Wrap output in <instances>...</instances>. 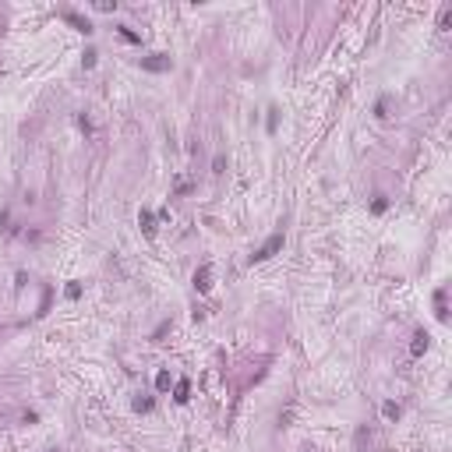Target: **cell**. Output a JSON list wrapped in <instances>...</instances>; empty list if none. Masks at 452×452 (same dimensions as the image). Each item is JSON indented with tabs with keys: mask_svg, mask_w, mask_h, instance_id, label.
I'll use <instances>...</instances> for the list:
<instances>
[{
	"mask_svg": "<svg viewBox=\"0 0 452 452\" xmlns=\"http://www.w3.org/2000/svg\"><path fill=\"white\" fill-rule=\"evenodd\" d=\"M385 205H389V202H385V198H375V205H371V212H375V216H382V212H385Z\"/></svg>",
	"mask_w": 452,
	"mask_h": 452,
	"instance_id": "2e32d148",
	"label": "cell"
},
{
	"mask_svg": "<svg viewBox=\"0 0 452 452\" xmlns=\"http://www.w3.org/2000/svg\"><path fill=\"white\" fill-rule=\"evenodd\" d=\"M64 21H71V25L78 29V32H85V35H92L96 29H92V21L89 18H81V14H74V11H64Z\"/></svg>",
	"mask_w": 452,
	"mask_h": 452,
	"instance_id": "277c9868",
	"label": "cell"
},
{
	"mask_svg": "<svg viewBox=\"0 0 452 452\" xmlns=\"http://www.w3.org/2000/svg\"><path fill=\"white\" fill-rule=\"evenodd\" d=\"M279 251H283V233H272L269 241H265L262 247H258V251L251 254V262H269V258H272V254H279Z\"/></svg>",
	"mask_w": 452,
	"mask_h": 452,
	"instance_id": "6da1fadb",
	"label": "cell"
},
{
	"mask_svg": "<svg viewBox=\"0 0 452 452\" xmlns=\"http://www.w3.org/2000/svg\"><path fill=\"white\" fill-rule=\"evenodd\" d=\"M117 32H120V39H127V42H135V46H138V42H141V35H138L135 29H127V25H117Z\"/></svg>",
	"mask_w": 452,
	"mask_h": 452,
	"instance_id": "ba28073f",
	"label": "cell"
},
{
	"mask_svg": "<svg viewBox=\"0 0 452 452\" xmlns=\"http://www.w3.org/2000/svg\"><path fill=\"white\" fill-rule=\"evenodd\" d=\"M166 332H170V321H163V325H159V329H156V332H152V339H163V336H166Z\"/></svg>",
	"mask_w": 452,
	"mask_h": 452,
	"instance_id": "ac0fdd59",
	"label": "cell"
},
{
	"mask_svg": "<svg viewBox=\"0 0 452 452\" xmlns=\"http://www.w3.org/2000/svg\"><path fill=\"white\" fill-rule=\"evenodd\" d=\"M96 57H99L96 50H85V57H81V64H85V68H96Z\"/></svg>",
	"mask_w": 452,
	"mask_h": 452,
	"instance_id": "4fadbf2b",
	"label": "cell"
},
{
	"mask_svg": "<svg viewBox=\"0 0 452 452\" xmlns=\"http://www.w3.org/2000/svg\"><path fill=\"white\" fill-rule=\"evenodd\" d=\"M152 406H156L152 399H135V410H141V414H148V410H152Z\"/></svg>",
	"mask_w": 452,
	"mask_h": 452,
	"instance_id": "5bb4252c",
	"label": "cell"
},
{
	"mask_svg": "<svg viewBox=\"0 0 452 452\" xmlns=\"http://www.w3.org/2000/svg\"><path fill=\"white\" fill-rule=\"evenodd\" d=\"M276 124H279V117H276V110H269V124H265V127H269V131H276Z\"/></svg>",
	"mask_w": 452,
	"mask_h": 452,
	"instance_id": "d6986e66",
	"label": "cell"
},
{
	"mask_svg": "<svg viewBox=\"0 0 452 452\" xmlns=\"http://www.w3.org/2000/svg\"><path fill=\"white\" fill-rule=\"evenodd\" d=\"M170 53H148V57H141V71H152V74H163V71H170Z\"/></svg>",
	"mask_w": 452,
	"mask_h": 452,
	"instance_id": "7a4b0ae2",
	"label": "cell"
},
{
	"mask_svg": "<svg viewBox=\"0 0 452 452\" xmlns=\"http://www.w3.org/2000/svg\"><path fill=\"white\" fill-rule=\"evenodd\" d=\"M68 297L78 300V297H81V286H78V283H68Z\"/></svg>",
	"mask_w": 452,
	"mask_h": 452,
	"instance_id": "e0dca14e",
	"label": "cell"
},
{
	"mask_svg": "<svg viewBox=\"0 0 452 452\" xmlns=\"http://www.w3.org/2000/svg\"><path fill=\"white\" fill-rule=\"evenodd\" d=\"M195 290H198V293H209V290H212V265H202V269L195 272Z\"/></svg>",
	"mask_w": 452,
	"mask_h": 452,
	"instance_id": "3957f363",
	"label": "cell"
},
{
	"mask_svg": "<svg viewBox=\"0 0 452 452\" xmlns=\"http://www.w3.org/2000/svg\"><path fill=\"white\" fill-rule=\"evenodd\" d=\"M223 170H226V159L216 156V159H212V174H223Z\"/></svg>",
	"mask_w": 452,
	"mask_h": 452,
	"instance_id": "9a60e30c",
	"label": "cell"
},
{
	"mask_svg": "<svg viewBox=\"0 0 452 452\" xmlns=\"http://www.w3.org/2000/svg\"><path fill=\"white\" fill-rule=\"evenodd\" d=\"M449 25H452V7H445V11H442V18H438V29H442V32H445Z\"/></svg>",
	"mask_w": 452,
	"mask_h": 452,
	"instance_id": "30bf717a",
	"label": "cell"
},
{
	"mask_svg": "<svg viewBox=\"0 0 452 452\" xmlns=\"http://www.w3.org/2000/svg\"><path fill=\"white\" fill-rule=\"evenodd\" d=\"M50 297H53L50 290H46V293H42V300H39V311H35L39 318H42V314H46V311H50Z\"/></svg>",
	"mask_w": 452,
	"mask_h": 452,
	"instance_id": "8fae6325",
	"label": "cell"
},
{
	"mask_svg": "<svg viewBox=\"0 0 452 452\" xmlns=\"http://www.w3.org/2000/svg\"><path fill=\"white\" fill-rule=\"evenodd\" d=\"M138 223H141V233H145V237H156V216H152V212H148V209H141Z\"/></svg>",
	"mask_w": 452,
	"mask_h": 452,
	"instance_id": "8992f818",
	"label": "cell"
},
{
	"mask_svg": "<svg viewBox=\"0 0 452 452\" xmlns=\"http://www.w3.org/2000/svg\"><path fill=\"white\" fill-rule=\"evenodd\" d=\"M427 347H431V336H427V332H417L414 343H410V353H414V357H424Z\"/></svg>",
	"mask_w": 452,
	"mask_h": 452,
	"instance_id": "5b68a950",
	"label": "cell"
},
{
	"mask_svg": "<svg viewBox=\"0 0 452 452\" xmlns=\"http://www.w3.org/2000/svg\"><path fill=\"white\" fill-rule=\"evenodd\" d=\"M156 389H159V392L170 389V371H159V375H156Z\"/></svg>",
	"mask_w": 452,
	"mask_h": 452,
	"instance_id": "9c48e42d",
	"label": "cell"
},
{
	"mask_svg": "<svg viewBox=\"0 0 452 452\" xmlns=\"http://www.w3.org/2000/svg\"><path fill=\"white\" fill-rule=\"evenodd\" d=\"M174 399H177V403H187V399H191V382H187V378H180V382H177Z\"/></svg>",
	"mask_w": 452,
	"mask_h": 452,
	"instance_id": "52a82bcc",
	"label": "cell"
},
{
	"mask_svg": "<svg viewBox=\"0 0 452 452\" xmlns=\"http://www.w3.org/2000/svg\"><path fill=\"white\" fill-rule=\"evenodd\" d=\"M382 414L389 417V420H396V417H399V406H396V403H385V406H382Z\"/></svg>",
	"mask_w": 452,
	"mask_h": 452,
	"instance_id": "7c38bea8",
	"label": "cell"
}]
</instances>
